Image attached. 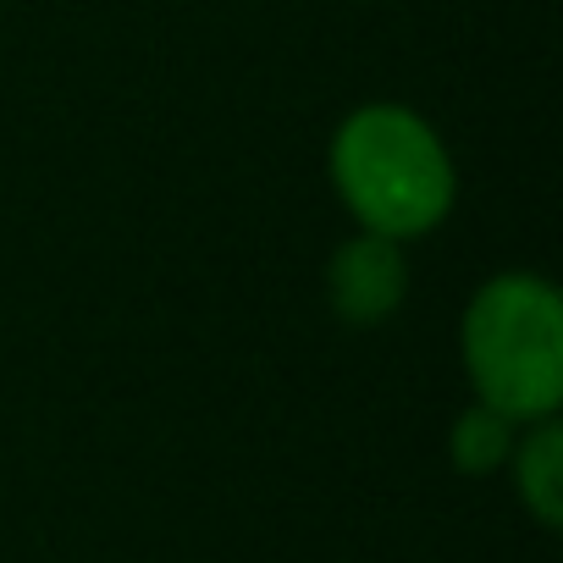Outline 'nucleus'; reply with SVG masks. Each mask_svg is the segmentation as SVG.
<instances>
[{
    "label": "nucleus",
    "mask_w": 563,
    "mask_h": 563,
    "mask_svg": "<svg viewBox=\"0 0 563 563\" xmlns=\"http://www.w3.org/2000/svg\"><path fill=\"white\" fill-rule=\"evenodd\" d=\"M327 183L360 232L420 243L459 210V155L409 100H360L327 139Z\"/></svg>",
    "instance_id": "1"
},
{
    "label": "nucleus",
    "mask_w": 563,
    "mask_h": 563,
    "mask_svg": "<svg viewBox=\"0 0 563 563\" xmlns=\"http://www.w3.org/2000/svg\"><path fill=\"white\" fill-rule=\"evenodd\" d=\"M459 371L514 426L563 415V294L547 271L503 265L459 310Z\"/></svg>",
    "instance_id": "2"
},
{
    "label": "nucleus",
    "mask_w": 563,
    "mask_h": 563,
    "mask_svg": "<svg viewBox=\"0 0 563 563\" xmlns=\"http://www.w3.org/2000/svg\"><path fill=\"white\" fill-rule=\"evenodd\" d=\"M327 310L354 327V332H376L387 321H398V310L409 305V243L376 238V232H349L332 254H327Z\"/></svg>",
    "instance_id": "3"
},
{
    "label": "nucleus",
    "mask_w": 563,
    "mask_h": 563,
    "mask_svg": "<svg viewBox=\"0 0 563 563\" xmlns=\"http://www.w3.org/2000/svg\"><path fill=\"white\" fill-rule=\"evenodd\" d=\"M503 475H508L519 514L536 530H563V420L519 426Z\"/></svg>",
    "instance_id": "4"
},
{
    "label": "nucleus",
    "mask_w": 563,
    "mask_h": 563,
    "mask_svg": "<svg viewBox=\"0 0 563 563\" xmlns=\"http://www.w3.org/2000/svg\"><path fill=\"white\" fill-rule=\"evenodd\" d=\"M514 437H519V426L508 415H497L492 404L470 398L453 415V426H448V464L464 481H492V475H503V464L514 453Z\"/></svg>",
    "instance_id": "5"
},
{
    "label": "nucleus",
    "mask_w": 563,
    "mask_h": 563,
    "mask_svg": "<svg viewBox=\"0 0 563 563\" xmlns=\"http://www.w3.org/2000/svg\"><path fill=\"white\" fill-rule=\"evenodd\" d=\"M365 7H371V0H365Z\"/></svg>",
    "instance_id": "6"
}]
</instances>
